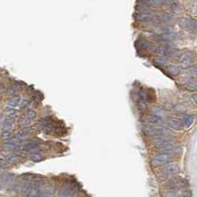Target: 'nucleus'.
<instances>
[{
	"instance_id": "f257e3e1",
	"label": "nucleus",
	"mask_w": 197,
	"mask_h": 197,
	"mask_svg": "<svg viewBox=\"0 0 197 197\" xmlns=\"http://www.w3.org/2000/svg\"><path fill=\"white\" fill-rule=\"evenodd\" d=\"M143 132L146 135H168L171 134V131L167 129L166 127L162 125H156V124H149L143 126Z\"/></svg>"
},
{
	"instance_id": "f03ea898",
	"label": "nucleus",
	"mask_w": 197,
	"mask_h": 197,
	"mask_svg": "<svg viewBox=\"0 0 197 197\" xmlns=\"http://www.w3.org/2000/svg\"><path fill=\"white\" fill-rule=\"evenodd\" d=\"M194 62V55L192 52H183L179 56V63L183 68H189Z\"/></svg>"
},
{
	"instance_id": "7ed1b4c3",
	"label": "nucleus",
	"mask_w": 197,
	"mask_h": 197,
	"mask_svg": "<svg viewBox=\"0 0 197 197\" xmlns=\"http://www.w3.org/2000/svg\"><path fill=\"white\" fill-rule=\"evenodd\" d=\"M172 159L171 154H166V153H161L159 155H157L156 157L153 159L152 165L155 167H159L162 165H165L167 163H168Z\"/></svg>"
},
{
	"instance_id": "20e7f679",
	"label": "nucleus",
	"mask_w": 197,
	"mask_h": 197,
	"mask_svg": "<svg viewBox=\"0 0 197 197\" xmlns=\"http://www.w3.org/2000/svg\"><path fill=\"white\" fill-rule=\"evenodd\" d=\"M172 143L173 140L168 137V135H156V137L153 139V144L158 147H163Z\"/></svg>"
},
{
	"instance_id": "39448f33",
	"label": "nucleus",
	"mask_w": 197,
	"mask_h": 197,
	"mask_svg": "<svg viewBox=\"0 0 197 197\" xmlns=\"http://www.w3.org/2000/svg\"><path fill=\"white\" fill-rule=\"evenodd\" d=\"M179 167L178 164L175 163H171V164H168L164 169H163V173H164L166 175H175L179 174Z\"/></svg>"
},
{
	"instance_id": "423d86ee",
	"label": "nucleus",
	"mask_w": 197,
	"mask_h": 197,
	"mask_svg": "<svg viewBox=\"0 0 197 197\" xmlns=\"http://www.w3.org/2000/svg\"><path fill=\"white\" fill-rule=\"evenodd\" d=\"M179 26L181 28H184L189 31H195L196 29V22L193 19H183L179 22Z\"/></svg>"
},
{
	"instance_id": "0eeeda50",
	"label": "nucleus",
	"mask_w": 197,
	"mask_h": 197,
	"mask_svg": "<svg viewBox=\"0 0 197 197\" xmlns=\"http://www.w3.org/2000/svg\"><path fill=\"white\" fill-rule=\"evenodd\" d=\"M15 123V118L14 117H8L4 121L2 124V130L4 131H11L13 127H14Z\"/></svg>"
},
{
	"instance_id": "6e6552de",
	"label": "nucleus",
	"mask_w": 197,
	"mask_h": 197,
	"mask_svg": "<svg viewBox=\"0 0 197 197\" xmlns=\"http://www.w3.org/2000/svg\"><path fill=\"white\" fill-rule=\"evenodd\" d=\"M168 123L172 128L175 129V130H180V129L182 128V126H183L181 120L179 119V118H176V117H171L168 120Z\"/></svg>"
},
{
	"instance_id": "1a4fd4ad",
	"label": "nucleus",
	"mask_w": 197,
	"mask_h": 197,
	"mask_svg": "<svg viewBox=\"0 0 197 197\" xmlns=\"http://www.w3.org/2000/svg\"><path fill=\"white\" fill-rule=\"evenodd\" d=\"M42 189V195H44V196H50L53 194L54 192V186L51 185L50 183H46V184H44L43 187L40 188Z\"/></svg>"
},
{
	"instance_id": "9d476101",
	"label": "nucleus",
	"mask_w": 197,
	"mask_h": 197,
	"mask_svg": "<svg viewBox=\"0 0 197 197\" xmlns=\"http://www.w3.org/2000/svg\"><path fill=\"white\" fill-rule=\"evenodd\" d=\"M182 125L183 126H185V127H189V126H191L193 124V121H194V118L192 115H190V114H184V115H182Z\"/></svg>"
},
{
	"instance_id": "9b49d317",
	"label": "nucleus",
	"mask_w": 197,
	"mask_h": 197,
	"mask_svg": "<svg viewBox=\"0 0 197 197\" xmlns=\"http://www.w3.org/2000/svg\"><path fill=\"white\" fill-rule=\"evenodd\" d=\"M31 131H32V129L29 126L28 127H23V129H21V130L16 133L15 138H17L19 140H22L23 138H25L26 135H28Z\"/></svg>"
},
{
	"instance_id": "f8f14e48",
	"label": "nucleus",
	"mask_w": 197,
	"mask_h": 197,
	"mask_svg": "<svg viewBox=\"0 0 197 197\" xmlns=\"http://www.w3.org/2000/svg\"><path fill=\"white\" fill-rule=\"evenodd\" d=\"M152 114L154 115V117L162 118V119H164L166 117V111L163 110V108H160V107H154L152 110Z\"/></svg>"
},
{
	"instance_id": "ddd939ff",
	"label": "nucleus",
	"mask_w": 197,
	"mask_h": 197,
	"mask_svg": "<svg viewBox=\"0 0 197 197\" xmlns=\"http://www.w3.org/2000/svg\"><path fill=\"white\" fill-rule=\"evenodd\" d=\"M163 53H165L166 56H169V57H176L179 55V51L176 50L175 49H173V47H167V49H164V51Z\"/></svg>"
},
{
	"instance_id": "4468645a",
	"label": "nucleus",
	"mask_w": 197,
	"mask_h": 197,
	"mask_svg": "<svg viewBox=\"0 0 197 197\" xmlns=\"http://www.w3.org/2000/svg\"><path fill=\"white\" fill-rule=\"evenodd\" d=\"M60 197H63V196H71L72 195V188L68 185H65L62 186L59 190V194Z\"/></svg>"
},
{
	"instance_id": "2eb2a0df",
	"label": "nucleus",
	"mask_w": 197,
	"mask_h": 197,
	"mask_svg": "<svg viewBox=\"0 0 197 197\" xmlns=\"http://www.w3.org/2000/svg\"><path fill=\"white\" fill-rule=\"evenodd\" d=\"M175 150L174 146L172 144H168V145H166V146H163V147H160L159 149V152L160 153H166V154H172L174 153Z\"/></svg>"
},
{
	"instance_id": "dca6fc26",
	"label": "nucleus",
	"mask_w": 197,
	"mask_h": 197,
	"mask_svg": "<svg viewBox=\"0 0 197 197\" xmlns=\"http://www.w3.org/2000/svg\"><path fill=\"white\" fill-rule=\"evenodd\" d=\"M19 125L20 126H22V127H28L31 125L32 123V121L29 117H20L19 119Z\"/></svg>"
},
{
	"instance_id": "f3484780",
	"label": "nucleus",
	"mask_w": 197,
	"mask_h": 197,
	"mask_svg": "<svg viewBox=\"0 0 197 197\" xmlns=\"http://www.w3.org/2000/svg\"><path fill=\"white\" fill-rule=\"evenodd\" d=\"M168 72H171L173 75H175V76L179 75V74L180 73V68L178 65H174V64L168 65Z\"/></svg>"
},
{
	"instance_id": "a211bd4d",
	"label": "nucleus",
	"mask_w": 197,
	"mask_h": 197,
	"mask_svg": "<svg viewBox=\"0 0 197 197\" xmlns=\"http://www.w3.org/2000/svg\"><path fill=\"white\" fill-rule=\"evenodd\" d=\"M148 122L150 124H156V125H162L163 124V119L159 118V117H148Z\"/></svg>"
},
{
	"instance_id": "6ab92c4d",
	"label": "nucleus",
	"mask_w": 197,
	"mask_h": 197,
	"mask_svg": "<svg viewBox=\"0 0 197 197\" xmlns=\"http://www.w3.org/2000/svg\"><path fill=\"white\" fill-rule=\"evenodd\" d=\"M19 104H20V100H19L18 97H15V98L10 99V100L7 101V106H9V107L15 108Z\"/></svg>"
},
{
	"instance_id": "aec40b11",
	"label": "nucleus",
	"mask_w": 197,
	"mask_h": 197,
	"mask_svg": "<svg viewBox=\"0 0 197 197\" xmlns=\"http://www.w3.org/2000/svg\"><path fill=\"white\" fill-rule=\"evenodd\" d=\"M26 117H29L31 120L32 119H35L37 117V112L32 110V108H27V112H26Z\"/></svg>"
},
{
	"instance_id": "412c9836",
	"label": "nucleus",
	"mask_w": 197,
	"mask_h": 197,
	"mask_svg": "<svg viewBox=\"0 0 197 197\" xmlns=\"http://www.w3.org/2000/svg\"><path fill=\"white\" fill-rule=\"evenodd\" d=\"M30 158H31V160L33 161V162H40V161H43V157L40 155H39L38 153H33V154H31V156H30Z\"/></svg>"
},
{
	"instance_id": "4be33fe9",
	"label": "nucleus",
	"mask_w": 197,
	"mask_h": 197,
	"mask_svg": "<svg viewBox=\"0 0 197 197\" xmlns=\"http://www.w3.org/2000/svg\"><path fill=\"white\" fill-rule=\"evenodd\" d=\"M186 87H187V89H189V90L195 91L196 90V81L195 80H190L189 82L186 84Z\"/></svg>"
},
{
	"instance_id": "5701e85b",
	"label": "nucleus",
	"mask_w": 197,
	"mask_h": 197,
	"mask_svg": "<svg viewBox=\"0 0 197 197\" xmlns=\"http://www.w3.org/2000/svg\"><path fill=\"white\" fill-rule=\"evenodd\" d=\"M6 113L8 114V117H15L16 115V111H15V108H13V107H9L7 106V108L5 110Z\"/></svg>"
},
{
	"instance_id": "b1692460",
	"label": "nucleus",
	"mask_w": 197,
	"mask_h": 197,
	"mask_svg": "<svg viewBox=\"0 0 197 197\" xmlns=\"http://www.w3.org/2000/svg\"><path fill=\"white\" fill-rule=\"evenodd\" d=\"M11 131H4L1 133V138L3 140H10L11 139Z\"/></svg>"
},
{
	"instance_id": "393cba45",
	"label": "nucleus",
	"mask_w": 197,
	"mask_h": 197,
	"mask_svg": "<svg viewBox=\"0 0 197 197\" xmlns=\"http://www.w3.org/2000/svg\"><path fill=\"white\" fill-rule=\"evenodd\" d=\"M16 91H17V86L12 85V86L9 88V89H8V95H9V96H14L15 93H16Z\"/></svg>"
},
{
	"instance_id": "a878e982",
	"label": "nucleus",
	"mask_w": 197,
	"mask_h": 197,
	"mask_svg": "<svg viewBox=\"0 0 197 197\" xmlns=\"http://www.w3.org/2000/svg\"><path fill=\"white\" fill-rule=\"evenodd\" d=\"M29 106H30V103H29L28 100H23L21 101V107L23 108V110H27V108L29 107Z\"/></svg>"
},
{
	"instance_id": "bb28decb",
	"label": "nucleus",
	"mask_w": 197,
	"mask_h": 197,
	"mask_svg": "<svg viewBox=\"0 0 197 197\" xmlns=\"http://www.w3.org/2000/svg\"><path fill=\"white\" fill-rule=\"evenodd\" d=\"M158 62L160 63V64H167V58H166V56H164V55H160L159 57H158Z\"/></svg>"
},
{
	"instance_id": "cd10ccee",
	"label": "nucleus",
	"mask_w": 197,
	"mask_h": 197,
	"mask_svg": "<svg viewBox=\"0 0 197 197\" xmlns=\"http://www.w3.org/2000/svg\"><path fill=\"white\" fill-rule=\"evenodd\" d=\"M18 161V156L16 155H11L8 157V162H17Z\"/></svg>"
},
{
	"instance_id": "c85d7f7f",
	"label": "nucleus",
	"mask_w": 197,
	"mask_h": 197,
	"mask_svg": "<svg viewBox=\"0 0 197 197\" xmlns=\"http://www.w3.org/2000/svg\"><path fill=\"white\" fill-rule=\"evenodd\" d=\"M3 188H4V182L1 179H0V190H2Z\"/></svg>"
},
{
	"instance_id": "c756f323",
	"label": "nucleus",
	"mask_w": 197,
	"mask_h": 197,
	"mask_svg": "<svg viewBox=\"0 0 197 197\" xmlns=\"http://www.w3.org/2000/svg\"><path fill=\"white\" fill-rule=\"evenodd\" d=\"M1 120H2V115L0 114V123H1Z\"/></svg>"
}]
</instances>
